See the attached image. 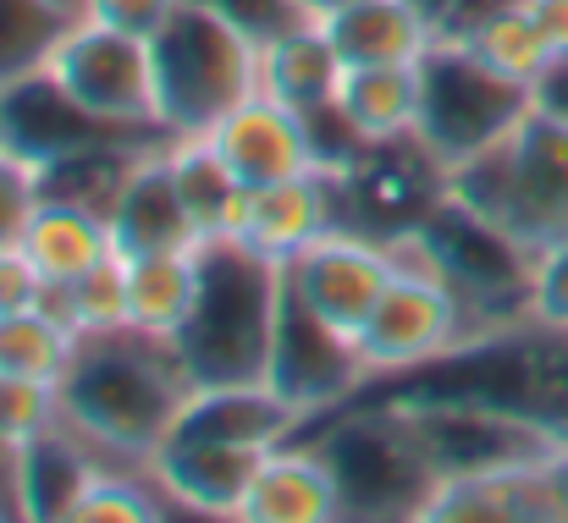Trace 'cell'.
<instances>
[{
	"mask_svg": "<svg viewBox=\"0 0 568 523\" xmlns=\"http://www.w3.org/2000/svg\"><path fill=\"white\" fill-rule=\"evenodd\" d=\"M332 105L354 127L359 144L414 139V127H419V61H408V66H343Z\"/></svg>",
	"mask_w": 568,
	"mask_h": 523,
	"instance_id": "cell-25",
	"label": "cell"
},
{
	"mask_svg": "<svg viewBox=\"0 0 568 523\" xmlns=\"http://www.w3.org/2000/svg\"><path fill=\"white\" fill-rule=\"evenodd\" d=\"M100 144H150V139L105 127L39 66L0 83V150L6 155L28 161L33 172H50V166H61L83 150H100Z\"/></svg>",
	"mask_w": 568,
	"mask_h": 523,
	"instance_id": "cell-13",
	"label": "cell"
},
{
	"mask_svg": "<svg viewBox=\"0 0 568 523\" xmlns=\"http://www.w3.org/2000/svg\"><path fill=\"white\" fill-rule=\"evenodd\" d=\"M469 337H475V320L453 298V287H442L430 270H419V265L403 259L397 281L386 287V298H381L376 315L359 331V363H365L371 380H386V375L436 363L442 352H453L458 342H469Z\"/></svg>",
	"mask_w": 568,
	"mask_h": 523,
	"instance_id": "cell-10",
	"label": "cell"
},
{
	"mask_svg": "<svg viewBox=\"0 0 568 523\" xmlns=\"http://www.w3.org/2000/svg\"><path fill=\"white\" fill-rule=\"evenodd\" d=\"M414 424L436 480L453 474H491V469H525L541 463L552 452H564L558 441H547L536 424L491 413V408H469V402H419V408H392Z\"/></svg>",
	"mask_w": 568,
	"mask_h": 523,
	"instance_id": "cell-12",
	"label": "cell"
},
{
	"mask_svg": "<svg viewBox=\"0 0 568 523\" xmlns=\"http://www.w3.org/2000/svg\"><path fill=\"white\" fill-rule=\"evenodd\" d=\"M193 380L172 342L144 331L83 337L61 380V419L111 463H150L172 435Z\"/></svg>",
	"mask_w": 568,
	"mask_h": 523,
	"instance_id": "cell-2",
	"label": "cell"
},
{
	"mask_svg": "<svg viewBox=\"0 0 568 523\" xmlns=\"http://www.w3.org/2000/svg\"><path fill=\"white\" fill-rule=\"evenodd\" d=\"M276 309H282V265L260 259L237 237H210L199 248L193 309L172 337L193 386H260Z\"/></svg>",
	"mask_w": 568,
	"mask_h": 523,
	"instance_id": "cell-3",
	"label": "cell"
},
{
	"mask_svg": "<svg viewBox=\"0 0 568 523\" xmlns=\"http://www.w3.org/2000/svg\"><path fill=\"white\" fill-rule=\"evenodd\" d=\"M337 6H348V0H293V11H298V17H310V22H321V17H332Z\"/></svg>",
	"mask_w": 568,
	"mask_h": 523,
	"instance_id": "cell-44",
	"label": "cell"
},
{
	"mask_svg": "<svg viewBox=\"0 0 568 523\" xmlns=\"http://www.w3.org/2000/svg\"><path fill=\"white\" fill-rule=\"evenodd\" d=\"M178 513L166 502V491L155 485V474L144 463H111L100 458L78 491V502L67 507V523H161Z\"/></svg>",
	"mask_w": 568,
	"mask_h": 523,
	"instance_id": "cell-30",
	"label": "cell"
},
{
	"mask_svg": "<svg viewBox=\"0 0 568 523\" xmlns=\"http://www.w3.org/2000/svg\"><path fill=\"white\" fill-rule=\"evenodd\" d=\"M210 11H221L226 22H237L254 44H265L271 33H282V28H293V22H304L298 11H293V0H204Z\"/></svg>",
	"mask_w": 568,
	"mask_h": 523,
	"instance_id": "cell-39",
	"label": "cell"
},
{
	"mask_svg": "<svg viewBox=\"0 0 568 523\" xmlns=\"http://www.w3.org/2000/svg\"><path fill=\"white\" fill-rule=\"evenodd\" d=\"M94 463H100V452L67 424L17 447V519L67 523V507L78 502Z\"/></svg>",
	"mask_w": 568,
	"mask_h": 523,
	"instance_id": "cell-26",
	"label": "cell"
},
{
	"mask_svg": "<svg viewBox=\"0 0 568 523\" xmlns=\"http://www.w3.org/2000/svg\"><path fill=\"white\" fill-rule=\"evenodd\" d=\"M359 397L381 408L469 402V408L525 419L547 441L568 447V326H547L530 315L497 331H475L436 363L371 380Z\"/></svg>",
	"mask_w": 568,
	"mask_h": 523,
	"instance_id": "cell-1",
	"label": "cell"
},
{
	"mask_svg": "<svg viewBox=\"0 0 568 523\" xmlns=\"http://www.w3.org/2000/svg\"><path fill=\"white\" fill-rule=\"evenodd\" d=\"M44 78H55L89 116H100L116 133L139 139H166L155 116V66H150V39H133L122 28L72 17L55 44L39 61Z\"/></svg>",
	"mask_w": 568,
	"mask_h": 523,
	"instance_id": "cell-8",
	"label": "cell"
},
{
	"mask_svg": "<svg viewBox=\"0 0 568 523\" xmlns=\"http://www.w3.org/2000/svg\"><path fill=\"white\" fill-rule=\"evenodd\" d=\"M44 298H50V281L33 270V259L17 243H6L0 248V320L22 315V309H39Z\"/></svg>",
	"mask_w": 568,
	"mask_h": 523,
	"instance_id": "cell-38",
	"label": "cell"
},
{
	"mask_svg": "<svg viewBox=\"0 0 568 523\" xmlns=\"http://www.w3.org/2000/svg\"><path fill=\"white\" fill-rule=\"evenodd\" d=\"M337 83H343V55L332 50L321 22L304 17L260 44V94L293 111H315V105H332Z\"/></svg>",
	"mask_w": 568,
	"mask_h": 523,
	"instance_id": "cell-24",
	"label": "cell"
},
{
	"mask_svg": "<svg viewBox=\"0 0 568 523\" xmlns=\"http://www.w3.org/2000/svg\"><path fill=\"white\" fill-rule=\"evenodd\" d=\"M536 105H547L552 116L568 122V61H552V72L536 83Z\"/></svg>",
	"mask_w": 568,
	"mask_h": 523,
	"instance_id": "cell-41",
	"label": "cell"
},
{
	"mask_svg": "<svg viewBox=\"0 0 568 523\" xmlns=\"http://www.w3.org/2000/svg\"><path fill=\"white\" fill-rule=\"evenodd\" d=\"M204 139L232 166V176L243 187H265V182L321 172V150H315L310 116L282 105V100H271V94H260V89L243 105H232Z\"/></svg>",
	"mask_w": 568,
	"mask_h": 523,
	"instance_id": "cell-16",
	"label": "cell"
},
{
	"mask_svg": "<svg viewBox=\"0 0 568 523\" xmlns=\"http://www.w3.org/2000/svg\"><path fill=\"white\" fill-rule=\"evenodd\" d=\"M442 166L419 150V139H397V144H365V155L337 176V198H343V226L371 232V237H408L419 226V215L442 198Z\"/></svg>",
	"mask_w": 568,
	"mask_h": 523,
	"instance_id": "cell-14",
	"label": "cell"
},
{
	"mask_svg": "<svg viewBox=\"0 0 568 523\" xmlns=\"http://www.w3.org/2000/svg\"><path fill=\"white\" fill-rule=\"evenodd\" d=\"M397 270H403L397 243L354 232V226H332L293 265H282L293 298L310 315H321L332 331H343L348 342H359L365 320L376 315V304L386 298V287L397 281Z\"/></svg>",
	"mask_w": 568,
	"mask_h": 523,
	"instance_id": "cell-9",
	"label": "cell"
},
{
	"mask_svg": "<svg viewBox=\"0 0 568 523\" xmlns=\"http://www.w3.org/2000/svg\"><path fill=\"white\" fill-rule=\"evenodd\" d=\"M150 66L166 139L210 133L232 105L260 89V44L204 0H178V11L150 39Z\"/></svg>",
	"mask_w": 568,
	"mask_h": 523,
	"instance_id": "cell-4",
	"label": "cell"
},
{
	"mask_svg": "<svg viewBox=\"0 0 568 523\" xmlns=\"http://www.w3.org/2000/svg\"><path fill=\"white\" fill-rule=\"evenodd\" d=\"M530 17H536V28L547 33L552 55L568 61V0H530Z\"/></svg>",
	"mask_w": 568,
	"mask_h": 523,
	"instance_id": "cell-40",
	"label": "cell"
},
{
	"mask_svg": "<svg viewBox=\"0 0 568 523\" xmlns=\"http://www.w3.org/2000/svg\"><path fill=\"white\" fill-rule=\"evenodd\" d=\"M536 105V89L491 72L469 44L442 39L419 55V150L447 172L480 150H491L497 139H508Z\"/></svg>",
	"mask_w": 568,
	"mask_h": 523,
	"instance_id": "cell-7",
	"label": "cell"
},
{
	"mask_svg": "<svg viewBox=\"0 0 568 523\" xmlns=\"http://www.w3.org/2000/svg\"><path fill=\"white\" fill-rule=\"evenodd\" d=\"M178 11V0H78V17L122 28L133 39H155V28Z\"/></svg>",
	"mask_w": 568,
	"mask_h": 523,
	"instance_id": "cell-37",
	"label": "cell"
},
{
	"mask_svg": "<svg viewBox=\"0 0 568 523\" xmlns=\"http://www.w3.org/2000/svg\"><path fill=\"white\" fill-rule=\"evenodd\" d=\"M122 287H128V331L172 342L178 326L189 320L193 293H199V248L193 254L122 259Z\"/></svg>",
	"mask_w": 568,
	"mask_h": 523,
	"instance_id": "cell-27",
	"label": "cell"
},
{
	"mask_svg": "<svg viewBox=\"0 0 568 523\" xmlns=\"http://www.w3.org/2000/svg\"><path fill=\"white\" fill-rule=\"evenodd\" d=\"M17 248L33 259V270H39L50 287H72V281H83L89 270H100V265L116 259L105 209L78 204V198H55V193H39V204H33V215H28Z\"/></svg>",
	"mask_w": 568,
	"mask_h": 523,
	"instance_id": "cell-22",
	"label": "cell"
},
{
	"mask_svg": "<svg viewBox=\"0 0 568 523\" xmlns=\"http://www.w3.org/2000/svg\"><path fill=\"white\" fill-rule=\"evenodd\" d=\"M72 352H78V337L44 304L0 320V375H11V380H50V386H61L67 369H72Z\"/></svg>",
	"mask_w": 568,
	"mask_h": 523,
	"instance_id": "cell-31",
	"label": "cell"
},
{
	"mask_svg": "<svg viewBox=\"0 0 568 523\" xmlns=\"http://www.w3.org/2000/svg\"><path fill=\"white\" fill-rule=\"evenodd\" d=\"M61 419V386L50 380H11L0 375V447H28L39 435H50Z\"/></svg>",
	"mask_w": 568,
	"mask_h": 523,
	"instance_id": "cell-34",
	"label": "cell"
},
{
	"mask_svg": "<svg viewBox=\"0 0 568 523\" xmlns=\"http://www.w3.org/2000/svg\"><path fill=\"white\" fill-rule=\"evenodd\" d=\"M414 523H568V447L525 469L436 480Z\"/></svg>",
	"mask_w": 568,
	"mask_h": 523,
	"instance_id": "cell-15",
	"label": "cell"
},
{
	"mask_svg": "<svg viewBox=\"0 0 568 523\" xmlns=\"http://www.w3.org/2000/svg\"><path fill=\"white\" fill-rule=\"evenodd\" d=\"M72 17V0H0V83L33 72Z\"/></svg>",
	"mask_w": 568,
	"mask_h": 523,
	"instance_id": "cell-33",
	"label": "cell"
},
{
	"mask_svg": "<svg viewBox=\"0 0 568 523\" xmlns=\"http://www.w3.org/2000/svg\"><path fill=\"white\" fill-rule=\"evenodd\" d=\"M105 221H111L116 259H150V254H193V248H204L193 215L183 209V193L172 182L166 139L144 144L128 161V172H122L111 204H105Z\"/></svg>",
	"mask_w": 568,
	"mask_h": 523,
	"instance_id": "cell-17",
	"label": "cell"
},
{
	"mask_svg": "<svg viewBox=\"0 0 568 523\" xmlns=\"http://www.w3.org/2000/svg\"><path fill=\"white\" fill-rule=\"evenodd\" d=\"M530 315L547 326H568V237L547 243L536 254V276H530Z\"/></svg>",
	"mask_w": 568,
	"mask_h": 523,
	"instance_id": "cell-35",
	"label": "cell"
},
{
	"mask_svg": "<svg viewBox=\"0 0 568 523\" xmlns=\"http://www.w3.org/2000/svg\"><path fill=\"white\" fill-rule=\"evenodd\" d=\"M332 226H343V198H337V176L310 172L287 176V182H265L243 193V215L232 226V237L243 248H254L271 265H293L315 237H326Z\"/></svg>",
	"mask_w": 568,
	"mask_h": 523,
	"instance_id": "cell-19",
	"label": "cell"
},
{
	"mask_svg": "<svg viewBox=\"0 0 568 523\" xmlns=\"http://www.w3.org/2000/svg\"><path fill=\"white\" fill-rule=\"evenodd\" d=\"M33 204H39V172L28 161H17V155L0 150V248L22 237Z\"/></svg>",
	"mask_w": 568,
	"mask_h": 523,
	"instance_id": "cell-36",
	"label": "cell"
},
{
	"mask_svg": "<svg viewBox=\"0 0 568 523\" xmlns=\"http://www.w3.org/2000/svg\"><path fill=\"white\" fill-rule=\"evenodd\" d=\"M166 161H172V182H178V193H183V209L193 215L199 237H204V243H210V237H232L248 187L210 150V139H204V133L166 139Z\"/></svg>",
	"mask_w": 568,
	"mask_h": 523,
	"instance_id": "cell-28",
	"label": "cell"
},
{
	"mask_svg": "<svg viewBox=\"0 0 568 523\" xmlns=\"http://www.w3.org/2000/svg\"><path fill=\"white\" fill-rule=\"evenodd\" d=\"M403 259L430 270L442 287H453V298L469 309L475 331H497L514 320H530V276H536V254L503 232L497 221L464 209L458 198H436L419 226L408 237H397Z\"/></svg>",
	"mask_w": 568,
	"mask_h": 523,
	"instance_id": "cell-5",
	"label": "cell"
},
{
	"mask_svg": "<svg viewBox=\"0 0 568 523\" xmlns=\"http://www.w3.org/2000/svg\"><path fill=\"white\" fill-rule=\"evenodd\" d=\"M365 363L359 342H348L343 331H332L321 315H310L287 276H282V309H276V331H271V358H265V386L293 402L304 419H326L343 402H354L365 391Z\"/></svg>",
	"mask_w": 568,
	"mask_h": 523,
	"instance_id": "cell-11",
	"label": "cell"
},
{
	"mask_svg": "<svg viewBox=\"0 0 568 523\" xmlns=\"http://www.w3.org/2000/svg\"><path fill=\"white\" fill-rule=\"evenodd\" d=\"M414 6H419V11L430 17V28H436V33H442V22H447V17L458 11V0H414Z\"/></svg>",
	"mask_w": 568,
	"mask_h": 523,
	"instance_id": "cell-43",
	"label": "cell"
},
{
	"mask_svg": "<svg viewBox=\"0 0 568 523\" xmlns=\"http://www.w3.org/2000/svg\"><path fill=\"white\" fill-rule=\"evenodd\" d=\"M304 435L326 452V463L337 474L343 519H419V507L436 485V469L403 413L354 397L337 413L315 419Z\"/></svg>",
	"mask_w": 568,
	"mask_h": 523,
	"instance_id": "cell-6",
	"label": "cell"
},
{
	"mask_svg": "<svg viewBox=\"0 0 568 523\" xmlns=\"http://www.w3.org/2000/svg\"><path fill=\"white\" fill-rule=\"evenodd\" d=\"M260 463H265L260 447L172 430L144 469L155 474V485L166 491V502L178 513H189V519H232Z\"/></svg>",
	"mask_w": 568,
	"mask_h": 523,
	"instance_id": "cell-20",
	"label": "cell"
},
{
	"mask_svg": "<svg viewBox=\"0 0 568 523\" xmlns=\"http://www.w3.org/2000/svg\"><path fill=\"white\" fill-rule=\"evenodd\" d=\"M458 44H469L491 72H503V78H514V83H525V89H536L547 72H552V44H547V33L536 28V17H530V0H503V6H491L480 22H469L464 33H453Z\"/></svg>",
	"mask_w": 568,
	"mask_h": 523,
	"instance_id": "cell-29",
	"label": "cell"
},
{
	"mask_svg": "<svg viewBox=\"0 0 568 523\" xmlns=\"http://www.w3.org/2000/svg\"><path fill=\"white\" fill-rule=\"evenodd\" d=\"M44 309L83 342V337H105V331H122L128 326V287H122V259L89 270L83 281L72 287H50Z\"/></svg>",
	"mask_w": 568,
	"mask_h": 523,
	"instance_id": "cell-32",
	"label": "cell"
},
{
	"mask_svg": "<svg viewBox=\"0 0 568 523\" xmlns=\"http://www.w3.org/2000/svg\"><path fill=\"white\" fill-rule=\"evenodd\" d=\"M508 232L541 254L547 243L568 237V122L547 105L514 127V209Z\"/></svg>",
	"mask_w": 568,
	"mask_h": 523,
	"instance_id": "cell-18",
	"label": "cell"
},
{
	"mask_svg": "<svg viewBox=\"0 0 568 523\" xmlns=\"http://www.w3.org/2000/svg\"><path fill=\"white\" fill-rule=\"evenodd\" d=\"M343 519V491L326 463V452L310 435H293L265 452L254 469L232 523H337Z\"/></svg>",
	"mask_w": 568,
	"mask_h": 523,
	"instance_id": "cell-21",
	"label": "cell"
},
{
	"mask_svg": "<svg viewBox=\"0 0 568 523\" xmlns=\"http://www.w3.org/2000/svg\"><path fill=\"white\" fill-rule=\"evenodd\" d=\"M0 519H17V452L0 447Z\"/></svg>",
	"mask_w": 568,
	"mask_h": 523,
	"instance_id": "cell-42",
	"label": "cell"
},
{
	"mask_svg": "<svg viewBox=\"0 0 568 523\" xmlns=\"http://www.w3.org/2000/svg\"><path fill=\"white\" fill-rule=\"evenodd\" d=\"M343 66H408L436 44L430 17L414 0H348L321 17Z\"/></svg>",
	"mask_w": 568,
	"mask_h": 523,
	"instance_id": "cell-23",
	"label": "cell"
}]
</instances>
